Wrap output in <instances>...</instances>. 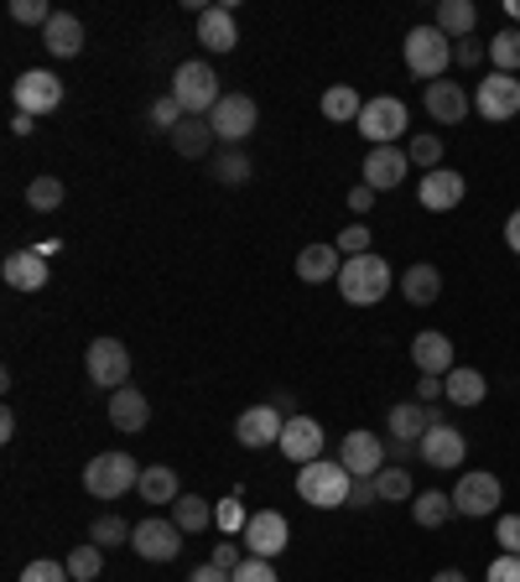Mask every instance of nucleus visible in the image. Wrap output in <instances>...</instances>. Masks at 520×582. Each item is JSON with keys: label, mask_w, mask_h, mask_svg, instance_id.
<instances>
[{"label": "nucleus", "mask_w": 520, "mask_h": 582, "mask_svg": "<svg viewBox=\"0 0 520 582\" xmlns=\"http://www.w3.org/2000/svg\"><path fill=\"white\" fill-rule=\"evenodd\" d=\"M427 115L437 125H458L468 115V94L458 84H427Z\"/></svg>", "instance_id": "nucleus-28"}, {"label": "nucleus", "mask_w": 520, "mask_h": 582, "mask_svg": "<svg viewBox=\"0 0 520 582\" xmlns=\"http://www.w3.org/2000/svg\"><path fill=\"white\" fill-rule=\"evenodd\" d=\"M173 100L188 110L193 121H208L214 110H219V100H225V89H219V73L208 69V63H183V69L173 73Z\"/></svg>", "instance_id": "nucleus-2"}, {"label": "nucleus", "mask_w": 520, "mask_h": 582, "mask_svg": "<svg viewBox=\"0 0 520 582\" xmlns=\"http://www.w3.org/2000/svg\"><path fill=\"white\" fill-rule=\"evenodd\" d=\"M146 121H152V131H167V136H173L177 125L188 121V110H183L173 94H156V104H152V115H146Z\"/></svg>", "instance_id": "nucleus-42"}, {"label": "nucleus", "mask_w": 520, "mask_h": 582, "mask_svg": "<svg viewBox=\"0 0 520 582\" xmlns=\"http://www.w3.org/2000/svg\"><path fill=\"white\" fill-rule=\"evenodd\" d=\"M208 172H214V183H225V188H245V183H250V156H245L240 146H225Z\"/></svg>", "instance_id": "nucleus-35"}, {"label": "nucleus", "mask_w": 520, "mask_h": 582, "mask_svg": "<svg viewBox=\"0 0 520 582\" xmlns=\"http://www.w3.org/2000/svg\"><path fill=\"white\" fill-rule=\"evenodd\" d=\"M406 156H412V167L437 172V162H443V141L437 136H412L406 141Z\"/></svg>", "instance_id": "nucleus-44"}, {"label": "nucleus", "mask_w": 520, "mask_h": 582, "mask_svg": "<svg viewBox=\"0 0 520 582\" xmlns=\"http://www.w3.org/2000/svg\"><path fill=\"white\" fill-rule=\"evenodd\" d=\"M229 582H281V578H277V567L266 562V557H245V562L229 572Z\"/></svg>", "instance_id": "nucleus-47"}, {"label": "nucleus", "mask_w": 520, "mask_h": 582, "mask_svg": "<svg viewBox=\"0 0 520 582\" xmlns=\"http://www.w3.org/2000/svg\"><path fill=\"white\" fill-rule=\"evenodd\" d=\"M443 395H448L453 406H479L485 401V375L468 370V364H453L448 380H443Z\"/></svg>", "instance_id": "nucleus-31"}, {"label": "nucleus", "mask_w": 520, "mask_h": 582, "mask_svg": "<svg viewBox=\"0 0 520 582\" xmlns=\"http://www.w3.org/2000/svg\"><path fill=\"white\" fill-rule=\"evenodd\" d=\"M474 110L485 121H516L520 115V79L516 73H489L479 94H474Z\"/></svg>", "instance_id": "nucleus-12"}, {"label": "nucleus", "mask_w": 520, "mask_h": 582, "mask_svg": "<svg viewBox=\"0 0 520 582\" xmlns=\"http://www.w3.org/2000/svg\"><path fill=\"white\" fill-rule=\"evenodd\" d=\"M416 395H422V401H437V395H443V375H416Z\"/></svg>", "instance_id": "nucleus-56"}, {"label": "nucleus", "mask_w": 520, "mask_h": 582, "mask_svg": "<svg viewBox=\"0 0 520 582\" xmlns=\"http://www.w3.org/2000/svg\"><path fill=\"white\" fill-rule=\"evenodd\" d=\"M510 17H516V21H520V0H516V6H510Z\"/></svg>", "instance_id": "nucleus-61"}, {"label": "nucleus", "mask_w": 520, "mask_h": 582, "mask_svg": "<svg viewBox=\"0 0 520 582\" xmlns=\"http://www.w3.org/2000/svg\"><path fill=\"white\" fill-rule=\"evenodd\" d=\"M214 526H219V531H229V536L250 526V510H245V495H240V489H235L229 499H219V505H214Z\"/></svg>", "instance_id": "nucleus-41"}, {"label": "nucleus", "mask_w": 520, "mask_h": 582, "mask_svg": "<svg viewBox=\"0 0 520 582\" xmlns=\"http://www.w3.org/2000/svg\"><path fill=\"white\" fill-rule=\"evenodd\" d=\"M401 291H406V302H412V308H433L437 291H443V276H437V266H406Z\"/></svg>", "instance_id": "nucleus-30"}, {"label": "nucleus", "mask_w": 520, "mask_h": 582, "mask_svg": "<svg viewBox=\"0 0 520 582\" xmlns=\"http://www.w3.org/2000/svg\"><path fill=\"white\" fill-rule=\"evenodd\" d=\"M464 193H468V183L458 177V172H453V167H437V172H427V177H422L416 198H422V208H427V214H448V208L464 204Z\"/></svg>", "instance_id": "nucleus-17"}, {"label": "nucleus", "mask_w": 520, "mask_h": 582, "mask_svg": "<svg viewBox=\"0 0 520 582\" xmlns=\"http://www.w3.org/2000/svg\"><path fill=\"white\" fill-rule=\"evenodd\" d=\"M136 495L146 499V505H177V499H183V489H177V474H173V468L152 463V468H141Z\"/></svg>", "instance_id": "nucleus-29"}, {"label": "nucleus", "mask_w": 520, "mask_h": 582, "mask_svg": "<svg viewBox=\"0 0 520 582\" xmlns=\"http://www.w3.org/2000/svg\"><path fill=\"white\" fill-rule=\"evenodd\" d=\"M110 422L121 432H146V422H152V401L136 391V385H125V391L110 395Z\"/></svg>", "instance_id": "nucleus-26"}, {"label": "nucleus", "mask_w": 520, "mask_h": 582, "mask_svg": "<svg viewBox=\"0 0 520 582\" xmlns=\"http://www.w3.org/2000/svg\"><path fill=\"white\" fill-rule=\"evenodd\" d=\"M11 100H17V115H52L58 104H63V79L48 69H32V73H21L17 84H11Z\"/></svg>", "instance_id": "nucleus-8"}, {"label": "nucleus", "mask_w": 520, "mask_h": 582, "mask_svg": "<svg viewBox=\"0 0 520 582\" xmlns=\"http://www.w3.org/2000/svg\"><path fill=\"white\" fill-rule=\"evenodd\" d=\"M416 453H422V463L427 468H464V458H468V443H464V432L458 427H448V422H437L422 443H416Z\"/></svg>", "instance_id": "nucleus-16"}, {"label": "nucleus", "mask_w": 520, "mask_h": 582, "mask_svg": "<svg viewBox=\"0 0 520 582\" xmlns=\"http://www.w3.org/2000/svg\"><path fill=\"white\" fill-rule=\"evenodd\" d=\"M433 582H468V578H464V572H458V567H448V572H437Z\"/></svg>", "instance_id": "nucleus-60"}, {"label": "nucleus", "mask_w": 520, "mask_h": 582, "mask_svg": "<svg viewBox=\"0 0 520 582\" xmlns=\"http://www.w3.org/2000/svg\"><path fill=\"white\" fill-rule=\"evenodd\" d=\"M505 245H510V250L520 256V208L510 214V219H505Z\"/></svg>", "instance_id": "nucleus-57"}, {"label": "nucleus", "mask_w": 520, "mask_h": 582, "mask_svg": "<svg viewBox=\"0 0 520 582\" xmlns=\"http://www.w3.org/2000/svg\"><path fill=\"white\" fill-rule=\"evenodd\" d=\"M349 208H354V214H370V208H375V188H370V183L349 188Z\"/></svg>", "instance_id": "nucleus-54"}, {"label": "nucleus", "mask_w": 520, "mask_h": 582, "mask_svg": "<svg viewBox=\"0 0 520 582\" xmlns=\"http://www.w3.org/2000/svg\"><path fill=\"white\" fill-rule=\"evenodd\" d=\"M375 489H381V505H406L412 495V474L401 468V463H385L381 474H375Z\"/></svg>", "instance_id": "nucleus-37"}, {"label": "nucleus", "mask_w": 520, "mask_h": 582, "mask_svg": "<svg viewBox=\"0 0 520 582\" xmlns=\"http://www.w3.org/2000/svg\"><path fill=\"white\" fill-rule=\"evenodd\" d=\"M167 141H173L177 156H188V162H204V156L214 152V141H219V136H214V125H208V121H193V115H188V121L177 125Z\"/></svg>", "instance_id": "nucleus-27"}, {"label": "nucleus", "mask_w": 520, "mask_h": 582, "mask_svg": "<svg viewBox=\"0 0 520 582\" xmlns=\"http://www.w3.org/2000/svg\"><path fill=\"white\" fill-rule=\"evenodd\" d=\"M364 505H381L375 479H354V484H349V510H364Z\"/></svg>", "instance_id": "nucleus-50"}, {"label": "nucleus", "mask_w": 520, "mask_h": 582, "mask_svg": "<svg viewBox=\"0 0 520 582\" xmlns=\"http://www.w3.org/2000/svg\"><path fill=\"white\" fill-rule=\"evenodd\" d=\"M256 121H260V110H256V100H250V94H225V100H219V110L208 115L214 136L225 141V146H240V141L256 131Z\"/></svg>", "instance_id": "nucleus-10"}, {"label": "nucleus", "mask_w": 520, "mask_h": 582, "mask_svg": "<svg viewBox=\"0 0 520 582\" xmlns=\"http://www.w3.org/2000/svg\"><path fill=\"white\" fill-rule=\"evenodd\" d=\"M474 21H479L474 0H443V6H437V32L443 37H468Z\"/></svg>", "instance_id": "nucleus-34"}, {"label": "nucleus", "mask_w": 520, "mask_h": 582, "mask_svg": "<svg viewBox=\"0 0 520 582\" xmlns=\"http://www.w3.org/2000/svg\"><path fill=\"white\" fill-rule=\"evenodd\" d=\"M69 562H52V557H37V562L21 567V582H69Z\"/></svg>", "instance_id": "nucleus-45"}, {"label": "nucleus", "mask_w": 520, "mask_h": 582, "mask_svg": "<svg viewBox=\"0 0 520 582\" xmlns=\"http://www.w3.org/2000/svg\"><path fill=\"white\" fill-rule=\"evenodd\" d=\"M0 276H6V287L11 291H42L48 287V256H37V250H11L6 266H0Z\"/></svg>", "instance_id": "nucleus-22"}, {"label": "nucleus", "mask_w": 520, "mask_h": 582, "mask_svg": "<svg viewBox=\"0 0 520 582\" xmlns=\"http://www.w3.org/2000/svg\"><path fill=\"white\" fill-rule=\"evenodd\" d=\"M360 110H364V100L354 84L323 89V115H329V121H360Z\"/></svg>", "instance_id": "nucleus-36"}, {"label": "nucleus", "mask_w": 520, "mask_h": 582, "mask_svg": "<svg viewBox=\"0 0 520 582\" xmlns=\"http://www.w3.org/2000/svg\"><path fill=\"white\" fill-rule=\"evenodd\" d=\"M495 541H500L510 557H520V515H500V526H495Z\"/></svg>", "instance_id": "nucleus-49"}, {"label": "nucleus", "mask_w": 520, "mask_h": 582, "mask_svg": "<svg viewBox=\"0 0 520 582\" xmlns=\"http://www.w3.org/2000/svg\"><path fill=\"white\" fill-rule=\"evenodd\" d=\"M489 63L500 73H516L520 69V32H500L489 42Z\"/></svg>", "instance_id": "nucleus-43"}, {"label": "nucleus", "mask_w": 520, "mask_h": 582, "mask_svg": "<svg viewBox=\"0 0 520 582\" xmlns=\"http://www.w3.org/2000/svg\"><path fill=\"white\" fill-rule=\"evenodd\" d=\"M58 17L48 0H11V21H21V27H48V21Z\"/></svg>", "instance_id": "nucleus-46"}, {"label": "nucleus", "mask_w": 520, "mask_h": 582, "mask_svg": "<svg viewBox=\"0 0 520 582\" xmlns=\"http://www.w3.org/2000/svg\"><path fill=\"white\" fill-rule=\"evenodd\" d=\"M281 458H292L297 468L318 463L323 458V427L312 416H287V427H281Z\"/></svg>", "instance_id": "nucleus-15"}, {"label": "nucleus", "mask_w": 520, "mask_h": 582, "mask_svg": "<svg viewBox=\"0 0 520 582\" xmlns=\"http://www.w3.org/2000/svg\"><path fill=\"white\" fill-rule=\"evenodd\" d=\"M412 515H416V526L422 531H437L448 515H458L453 510V495H443V489H427V495H416L412 499Z\"/></svg>", "instance_id": "nucleus-32"}, {"label": "nucleus", "mask_w": 520, "mask_h": 582, "mask_svg": "<svg viewBox=\"0 0 520 582\" xmlns=\"http://www.w3.org/2000/svg\"><path fill=\"white\" fill-rule=\"evenodd\" d=\"M500 499H505L500 479H495V474H485V468H474V474H464V479H458V489H453V510L468 515V520H485V515L500 510Z\"/></svg>", "instance_id": "nucleus-9"}, {"label": "nucleus", "mask_w": 520, "mask_h": 582, "mask_svg": "<svg viewBox=\"0 0 520 582\" xmlns=\"http://www.w3.org/2000/svg\"><path fill=\"white\" fill-rule=\"evenodd\" d=\"M173 520H177V531H183V536H198V531H208V526H214V505H208V499H198V495H183L173 505Z\"/></svg>", "instance_id": "nucleus-33"}, {"label": "nucleus", "mask_w": 520, "mask_h": 582, "mask_svg": "<svg viewBox=\"0 0 520 582\" xmlns=\"http://www.w3.org/2000/svg\"><path fill=\"white\" fill-rule=\"evenodd\" d=\"M360 136L370 141V146H396L401 136H406V125H412V115H406V104L391 100V94H381V100H364L360 110Z\"/></svg>", "instance_id": "nucleus-6"}, {"label": "nucleus", "mask_w": 520, "mask_h": 582, "mask_svg": "<svg viewBox=\"0 0 520 582\" xmlns=\"http://www.w3.org/2000/svg\"><path fill=\"white\" fill-rule=\"evenodd\" d=\"M412 364L422 370V375H443V380H448V370H453V339L443 333V328L416 333V339H412Z\"/></svg>", "instance_id": "nucleus-20"}, {"label": "nucleus", "mask_w": 520, "mask_h": 582, "mask_svg": "<svg viewBox=\"0 0 520 582\" xmlns=\"http://www.w3.org/2000/svg\"><path fill=\"white\" fill-rule=\"evenodd\" d=\"M406 167H412V156L401 152V146H375V152L364 156V183L375 193L401 188V183H406Z\"/></svg>", "instance_id": "nucleus-19"}, {"label": "nucleus", "mask_w": 520, "mask_h": 582, "mask_svg": "<svg viewBox=\"0 0 520 582\" xmlns=\"http://www.w3.org/2000/svg\"><path fill=\"white\" fill-rule=\"evenodd\" d=\"M27 208L32 214H58L63 208V183L58 177H32L27 183Z\"/></svg>", "instance_id": "nucleus-38"}, {"label": "nucleus", "mask_w": 520, "mask_h": 582, "mask_svg": "<svg viewBox=\"0 0 520 582\" xmlns=\"http://www.w3.org/2000/svg\"><path fill=\"white\" fill-rule=\"evenodd\" d=\"M188 582H229V572L225 567H214V562H204V567H193L188 572Z\"/></svg>", "instance_id": "nucleus-55"}, {"label": "nucleus", "mask_w": 520, "mask_h": 582, "mask_svg": "<svg viewBox=\"0 0 520 582\" xmlns=\"http://www.w3.org/2000/svg\"><path fill=\"white\" fill-rule=\"evenodd\" d=\"M339 271H344V256H339V245H308V250L297 256V276H302L308 287L339 281Z\"/></svg>", "instance_id": "nucleus-24"}, {"label": "nucleus", "mask_w": 520, "mask_h": 582, "mask_svg": "<svg viewBox=\"0 0 520 582\" xmlns=\"http://www.w3.org/2000/svg\"><path fill=\"white\" fill-rule=\"evenodd\" d=\"M437 422H443V416H437L433 406H422V401H401V406H391V437H401V443H422Z\"/></svg>", "instance_id": "nucleus-23"}, {"label": "nucleus", "mask_w": 520, "mask_h": 582, "mask_svg": "<svg viewBox=\"0 0 520 582\" xmlns=\"http://www.w3.org/2000/svg\"><path fill=\"white\" fill-rule=\"evenodd\" d=\"M339 256L344 260H354V256H370V224H349L344 235H339Z\"/></svg>", "instance_id": "nucleus-48"}, {"label": "nucleus", "mask_w": 520, "mask_h": 582, "mask_svg": "<svg viewBox=\"0 0 520 582\" xmlns=\"http://www.w3.org/2000/svg\"><path fill=\"white\" fill-rule=\"evenodd\" d=\"M349 468L339 458H318L308 468H297V495L308 499L312 510H344L349 505Z\"/></svg>", "instance_id": "nucleus-1"}, {"label": "nucleus", "mask_w": 520, "mask_h": 582, "mask_svg": "<svg viewBox=\"0 0 520 582\" xmlns=\"http://www.w3.org/2000/svg\"><path fill=\"white\" fill-rule=\"evenodd\" d=\"M141 484V463L131 453H100V458H89L84 468V489L94 499H121L125 489H136Z\"/></svg>", "instance_id": "nucleus-5"}, {"label": "nucleus", "mask_w": 520, "mask_h": 582, "mask_svg": "<svg viewBox=\"0 0 520 582\" xmlns=\"http://www.w3.org/2000/svg\"><path fill=\"white\" fill-rule=\"evenodd\" d=\"M69 572L79 582H94L104 572V547H94V541H84V547H73L69 551Z\"/></svg>", "instance_id": "nucleus-40"}, {"label": "nucleus", "mask_w": 520, "mask_h": 582, "mask_svg": "<svg viewBox=\"0 0 520 582\" xmlns=\"http://www.w3.org/2000/svg\"><path fill=\"white\" fill-rule=\"evenodd\" d=\"M131 536H136V526H125L121 515H100V520L89 526V541H94V547H125Z\"/></svg>", "instance_id": "nucleus-39"}, {"label": "nucleus", "mask_w": 520, "mask_h": 582, "mask_svg": "<svg viewBox=\"0 0 520 582\" xmlns=\"http://www.w3.org/2000/svg\"><path fill=\"white\" fill-rule=\"evenodd\" d=\"M42 48H48L52 58H79V52H84V21L69 17V11H58V17L42 27Z\"/></svg>", "instance_id": "nucleus-25"}, {"label": "nucleus", "mask_w": 520, "mask_h": 582, "mask_svg": "<svg viewBox=\"0 0 520 582\" xmlns=\"http://www.w3.org/2000/svg\"><path fill=\"white\" fill-rule=\"evenodd\" d=\"M453 58H458L464 69H474V63H485V42H474V37H464V42H458V52H453Z\"/></svg>", "instance_id": "nucleus-53"}, {"label": "nucleus", "mask_w": 520, "mask_h": 582, "mask_svg": "<svg viewBox=\"0 0 520 582\" xmlns=\"http://www.w3.org/2000/svg\"><path fill=\"white\" fill-rule=\"evenodd\" d=\"M198 42H204L208 52H229L240 42V27H235V6H229V0L198 11Z\"/></svg>", "instance_id": "nucleus-18"}, {"label": "nucleus", "mask_w": 520, "mask_h": 582, "mask_svg": "<svg viewBox=\"0 0 520 582\" xmlns=\"http://www.w3.org/2000/svg\"><path fill=\"white\" fill-rule=\"evenodd\" d=\"M406 69L416 73V79H443V73H448V63H453V37H443L437 32V21H427V27H412V32H406Z\"/></svg>", "instance_id": "nucleus-4"}, {"label": "nucleus", "mask_w": 520, "mask_h": 582, "mask_svg": "<svg viewBox=\"0 0 520 582\" xmlns=\"http://www.w3.org/2000/svg\"><path fill=\"white\" fill-rule=\"evenodd\" d=\"M287 536H292L287 515H281V510H256V515H250V526H245V551L271 562V557L287 551Z\"/></svg>", "instance_id": "nucleus-13"}, {"label": "nucleus", "mask_w": 520, "mask_h": 582, "mask_svg": "<svg viewBox=\"0 0 520 582\" xmlns=\"http://www.w3.org/2000/svg\"><path fill=\"white\" fill-rule=\"evenodd\" d=\"M406 447H412V443H401V437H396V443L385 447V463H401V468H406Z\"/></svg>", "instance_id": "nucleus-58"}, {"label": "nucleus", "mask_w": 520, "mask_h": 582, "mask_svg": "<svg viewBox=\"0 0 520 582\" xmlns=\"http://www.w3.org/2000/svg\"><path fill=\"white\" fill-rule=\"evenodd\" d=\"M131 547H136V557H146V562H177V551H183V531H177V520L152 515V520H141V526H136Z\"/></svg>", "instance_id": "nucleus-11"}, {"label": "nucleus", "mask_w": 520, "mask_h": 582, "mask_svg": "<svg viewBox=\"0 0 520 582\" xmlns=\"http://www.w3.org/2000/svg\"><path fill=\"white\" fill-rule=\"evenodd\" d=\"M208 562H214V567H225V572H235V567H240V547H235V541H219Z\"/></svg>", "instance_id": "nucleus-52"}, {"label": "nucleus", "mask_w": 520, "mask_h": 582, "mask_svg": "<svg viewBox=\"0 0 520 582\" xmlns=\"http://www.w3.org/2000/svg\"><path fill=\"white\" fill-rule=\"evenodd\" d=\"M11 437H17V416L0 412V443H11Z\"/></svg>", "instance_id": "nucleus-59"}, {"label": "nucleus", "mask_w": 520, "mask_h": 582, "mask_svg": "<svg viewBox=\"0 0 520 582\" xmlns=\"http://www.w3.org/2000/svg\"><path fill=\"white\" fill-rule=\"evenodd\" d=\"M281 412L277 406H250V412H240V422H235V437H240V447H271L281 443Z\"/></svg>", "instance_id": "nucleus-21"}, {"label": "nucleus", "mask_w": 520, "mask_h": 582, "mask_svg": "<svg viewBox=\"0 0 520 582\" xmlns=\"http://www.w3.org/2000/svg\"><path fill=\"white\" fill-rule=\"evenodd\" d=\"M339 463L349 468V479H375L385 468V443L375 432H349L339 443Z\"/></svg>", "instance_id": "nucleus-14"}, {"label": "nucleus", "mask_w": 520, "mask_h": 582, "mask_svg": "<svg viewBox=\"0 0 520 582\" xmlns=\"http://www.w3.org/2000/svg\"><path fill=\"white\" fill-rule=\"evenodd\" d=\"M489 582H520V557H510V551L495 557V562H489Z\"/></svg>", "instance_id": "nucleus-51"}, {"label": "nucleus", "mask_w": 520, "mask_h": 582, "mask_svg": "<svg viewBox=\"0 0 520 582\" xmlns=\"http://www.w3.org/2000/svg\"><path fill=\"white\" fill-rule=\"evenodd\" d=\"M84 364H89V380L100 385V391H125L131 385V349H125L121 339H94L89 343V354H84Z\"/></svg>", "instance_id": "nucleus-7"}, {"label": "nucleus", "mask_w": 520, "mask_h": 582, "mask_svg": "<svg viewBox=\"0 0 520 582\" xmlns=\"http://www.w3.org/2000/svg\"><path fill=\"white\" fill-rule=\"evenodd\" d=\"M339 291H344L349 308H375L385 291H391V266H385L375 250H370V256L344 260V271H339Z\"/></svg>", "instance_id": "nucleus-3"}]
</instances>
